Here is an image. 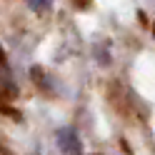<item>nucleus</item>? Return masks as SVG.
Returning <instances> with one entry per match:
<instances>
[{"label": "nucleus", "mask_w": 155, "mask_h": 155, "mask_svg": "<svg viewBox=\"0 0 155 155\" xmlns=\"http://www.w3.org/2000/svg\"><path fill=\"white\" fill-rule=\"evenodd\" d=\"M58 148H60L63 153H68V155H75V153L83 150V145H80L78 133L73 128H60L58 130Z\"/></svg>", "instance_id": "f257e3e1"}, {"label": "nucleus", "mask_w": 155, "mask_h": 155, "mask_svg": "<svg viewBox=\"0 0 155 155\" xmlns=\"http://www.w3.org/2000/svg\"><path fill=\"white\" fill-rule=\"evenodd\" d=\"M25 3H28V8H30V10H35V13H45L48 8H50L53 0H25Z\"/></svg>", "instance_id": "f03ea898"}, {"label": "nucleus", "mask_w": 155, "mask_h": 155, "mask_svg": "<svg viewBox=\"0 0 155 155\" xmlns=\"http://www.w3.org/2000/svg\"><path fill=\"white\" fill-rule=\"evenodd\" d=\"M3 63H5V50L0 48V65H3Z\"/></svg>", "instance_id": "7ed1b4c3"}]
</instances>
